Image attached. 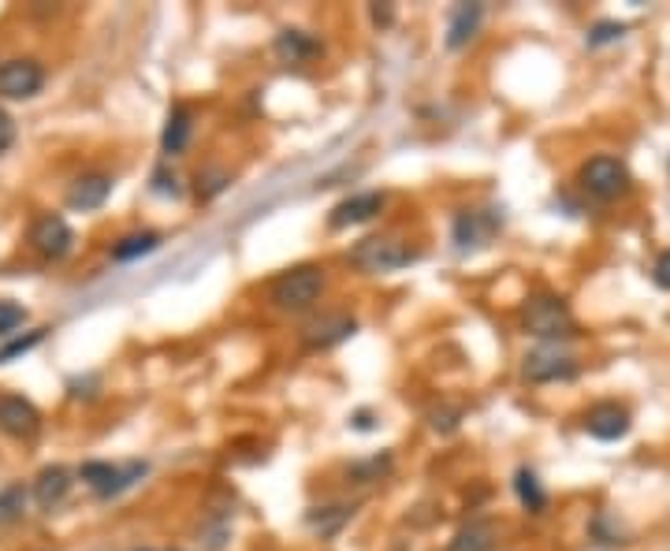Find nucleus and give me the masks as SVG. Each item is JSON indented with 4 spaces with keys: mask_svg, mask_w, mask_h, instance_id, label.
<instances>
[{
    "mask_svg": "<svg viewBox=\"0 0 670 551\" xmlns=\"http://www.w3.org/2000/svg\"><path fill=\"white\" fill-rule=\"evenodd\" d=\"M388 466H391V458L383 455V458H372V462H361V466H354V469H350V477L358 480V485H369V480H377Z\"/></svg>",
    "mask_w": 670,
    "mask_h": 551,
    "instance_id": "obj_26",
    "label": "nucleus"
},
{
    "mask_svg": "<svg viewBox=\"0 0 670 551\" xmlns=\"http://www.w3.org/2000/svg\"><path fill=\"white\" fill-rule=\"evenodd\" d=\"M0 429L8 436L31 440L37 429H42V413L34 410V402L19 399V396H0Z\"/></svg>",
    "mask_w": 670,
    "mask_h": 551,
    "instance_id": "obj_11",
    "label": "nucleus"
},
{
    "mask_svg": "<svg viewBox=\"0 0 670 551\" xmlns=\"http://www.w3.org/2000/svg\"><path fill=\"white\" fill-rule=\"evenodd\" d=\"M496 548V521L488 518H473L469 526H462L451 544L443 551H491Z\"/></svg>",
    "mask_w": 670,
    "mask_h": 551,
    "instance_id": "obj_15",
    "label": "nucleus"
},
{
    "mask_svg": "<svg viewBox=\"0 0 670 551\" xmlns=\"http://www.w3.org/2000/svg\"><path fill=\"white\" fill-rule=\"evenodd\" d=\"M23 321H26V310H23V306H15V302L0 299V336H8V332H15Z\"/></svg>",
    "mask_w": 670,
    "mask_h": 551,
    "instance_id": "obj_24",
    "label": "nucleus"
},
{
    "mask_svg": "<svg viewBox=\"0 0 670 551\" xmlns=\"http://www.w3.org/2000/svg\"><path fill=\"white\" fill-rule=\"evenodd\" d=\"M458 418H462V410H451V413H432V429H440V432H455L458 429Z\"/></svg>",
    "mask_w": 670,
    "mask_h": 551,
    "instance_id": "obj_31",
    "label": "nucleus"
},
{
    "mask_svg": "<svg viewBox=\"0 0 670 551\" xmlns=\"http://www.w3.org/2000/svg\"><path fill=\"white\" fill-rule=\"evenodd\" d=\"M629 410L626 407H618V402H599V407H593L585 413V429H588V436H596V440H623L626 432H629Z\"/></svg>",
    "mask_w": 670,
    "mask_h": 551,
    "instance_id": "obj_12",
    "label": "nucleus"
},
{
    "mask_svg": "<svg viewBox=\"0 0 670 551\" xmlns=\"http://www.w3.org/2000/svg\"><path fill=\"white\" fill-rule=\"evenodd\" d=\"M626 34L623 23H596L593 34H588V45H607V42H618Z\"/></svg>",
    "mask_w": 670,
    "mask_h": 551,
    "instance_id": "obj_28",
    "label": "nucleus"
},
{
    "mask_svg": "<svg viewBox=\"0 0 670 551\" xmlns=\"http://www.w3.org/2000/svg\"><path fill=\"white\" fill-rule=\"evenodd\" d=\"M78 474H83V480L97 491V496H116V491H123L127 485H134V480L145 474V462H131V466H112V462H86Z\"/></svg>",
    "mask_w": 670,
    "mask_h": 551,
    "instance_id": "obj_7",
    "label": "nucleus"
},
{
    "mask_svg": "<svg viewBox=\"0 0 670 551\" xmlns=\"http://www.w3.org/2000/svg\"><path fill=\"white\" fill-rule=\"evenodd\" d=\"M354 332H358V321L347 317V313H332V317H321V321L305 324L302 343H305V347H313V350H328V347H335V343L350 339Z\"/></svg>",
    "mask_w": 670,
    "mask_h": 551,
    "instance_id": "obj_10",
    "label": "nucleus"
},
{
    "mask_svg": "<svg viewBox=\"0 0 670 551\" xmlns=\"http://www.w3.org/2000/svg\"><path fill=\"white\" fill-rule=\"evenodd\" d=\"M228 183H231V175H228V172L213 169V172L198 175V194H202V198H216V194H220Z\"/></svg>",
    "mask_w": 670,
    "mask_h": 551,
    "instance_id": "obj_25",
    "label": "nucleus"
},
{
    "mask_svg": "<svg viewBox=\"0 0 670 551\" xmlns=\"http://www.w3.org/2000/svg\"><path fill=\"white\" fill-rule=\"evenodd\" d=\"M515 488H518V499L526 504L533 515H540V510L548 507V496H544V488H540V480L533 469H518V477H515Z\"/></svg>",
    "mask_w": 670,
    "mask_h": 551,
    "instance_id": "obj_21",
    "label": "nucleus"
},
{
    "mask_svg": "<svg viewBox=\"0 0 670 551\" xmlns=\"http://www.w3.org/2000/svg\"><path fill=\"white\" fill-rule=\"evenodd\" d=\"M350 261H354V269L380 276V272L407 269L413 261V250L402 239H396V235H369V239H361L350 250Z\"/></svg>",
    "mask_w": 670,
    "mask_h": 551,
    "instance_id": "obj_3",
    "label": "nucleus"
},
{
    "mask_svg": "<svg viewBox=\"0 0 670 551\" xmlns=\"http://www.w3.org/2000/svg\"><path fill=\"white\" fill-rule=\"evenodd\" d=\"M324 294V272L317 264H299V269H288L283 276H275L269 299L275 310L283 313H302L310 306H317V299Z\"/></svg>",
    "mask_w": 670,
    "mask_h": 551,
    "instance_id": "obj_1",
    "label": "nucleus"
},
{
    "mask_svg": "<svg viewBox=\"0 0 670 551\" xmlns=\"http://www.w3.org/2000/svg\"><path fill=\"white\" fill-rule=\"evenodd\" d=\"M521 324H526L529 336L537 339H570L577 332V321L574 313L563 299L555 294H533L521 310Z\"/></svg>",
    "mask_w": 670,
    "mask_h": 551,
    "instance_id": "obj_2",
    "label": "nucleus"
},
{
    "mask_svg": "<svg viewBox=\"0 0 670 551\" xmlns=\"http://www.w3.org/2000/svg\"><path fill=\"white\" fill-rule=\"evenodd\" d=\"M153 191L164 194V198H180V180H175L168 169H156L153 172Z\"/></svg>",
    "mask_w": 670,
    "mask_h": 551,
    "instance_id": "obj_29",
    "label": "nucleus"
},
{
    "mask_svg": "<svg viewBox=\"0 0 670 551\" xmlns=\"http://www.w3.org/2000/svg\"><path fill=\"white\" fill-rule=\"evenodd\" d=\"M108 194H112V175L94 172V175L75 180V186L67 191V205H72V209L90 213V209H101V205L108 202Z\"/></svg>",
    "mask_w": 670,
    "mask_h": 551,
    "instance_id": "obj_14",
    "label": "nucleus"
},
{
    "mask_svg": "<svg viewBox=\"0 0 670 551\" xmlns=\"http://www.w3.org/2000/svg\"><path fill=\"white\" fill-rule=\"evenodd\" d=\"M480 15H485V8H480V4H458L455 12H451V23H447V45L451 48L466 45L469 37L477 34Z\"/></svg>",
    "mask_w": 670,
    "mask_h": 551,
    "instance_id": "obj_17",
    "label": "nucleus"
},
{
    "mask_svg": "<svg viewBox=\"0 0 670 551\" xmlns=\"http://www.w3.org/2000/svg\"><path fill=\"white\" fill-rule=\"evenodd\" d=\"M42 336H45V328H37V332H31V336H26V339L8 343V347L0 350V366H4V361H12V358H19V354H26L31 347H37V343H42Z\"/></svg>",
    "mask_w": 670,
    "mask_h": 551,
    "instance_id": "obj_27",
    "label": "nucleus"
},
{
    "mask_svg": "<svg viewBox=\"0 0 670 551\" xmlns=\"http://www.w3.org/2000/svg\"><path fill=\"white\" fill-rule=\"evenodd\" d=\"M31 242H34V250L42 253V258L48 261H61L72 253V246H75V231L67 228V220L64 216H42V220L34 224L31 228Z\"/></svg>",
    "mask_w": 670,
    "mask_h": 551,
    "instance_id": "obj_8",
    "label": "nucleus"
},
{
    "mask_svg": "<svg viewBox=\"0 0 670 551\" xmlns=\"http://www.w3.org/2000/svg\"><path fill=\"white\" fill-rule=\"evenodd\" d=\"M12 138H15V123H12V116H8L4 108H0V153H4L8 145H12Z\"/></svg>",
    "mask_w": 670,
    "mask_h": 551,
    "instance_id": "obj_32",
    "label": "nucleus"
},
{
    "mask_svg": "<svg viewBox=\"0 0 670 551\" xmlns=\"http://www.w3.org/2000/svg\"><path fill=\"white\" fill-rule=\"evenodd\" d=\"M581 186L599 202H615L629 191V172L615 156H593V161L581 169Z\"/></svg>",
    "mask_w": 670,
    "mask_h": 551,
    "instance_id": "obj_4",
    "label": "nucleus"
},
{
    "mask_svg": "<svg viewBox=\"0 0 670 551\" xmlns=\"http://www.w3.org/2000/svg\"><path fill=\"white\" fill-rule=\"evenodd\" d=\"M23 504H26V491L19 485L0 491V521H12V518L23 515Z\"/></svg>",
    "mask_w": 670,
    "mask_h": 551,
    "instance_id": "obj_23",
    "label": "nucleus"
},
{
    "mask_svg": "<svg viewBox=\"0 0 670 551\" xmlns=\"http://www.w3.org/2000/svg\"><path fill=\"white\" fill-rule=\"evenodd\" d=\"M383 209V194L366 191V194H350L332 209V228H350V224H366Z\"/></svg>",
    "mask_w": 670,
    "mask_h": 551,
    "instance_id": "obj_13",
    "label": "nucleus"
},
{
    "mask_svg": "<svg viewBox=\"0 0 670 551\" xmlns=\"http://www.w3.org/2000/svg\"><path fill=\"white\" fill-rule=\"evenodd\" d=\"M652 280H656V288H663V291H670V250H663L656 258V264H652Z\"/></svg>",
    "mask_w": 670,
    "mask_h": 551,
    "instance_id": "obj_30",
    "label": "nucleus"
},
{
    "mask_svg": "<svg viewBox=\"0 0 670 551\" xmlns=\"http://www.w3.org/2000/svg\"><path fill=\"white\" fill-rule=\"evenodd\" d=\"M372 23H377V26H388L391 23V8H372Z\"/></svg>",
    "mask_w": 670,
    "mask_h": 551,
    "instance_id": "obj_33",
    "label": "nucleus"
},
{
    "mask_svg": "<svg viewBox=\"0 0 670 551\" xmlns=\"http://www.w3.org/2000/svg\"><path fill=\"white\" fill-rule=\"evenodd\" d=\"M521 377L529 383H555V380H574L577 377V358L563 354L559 347H540L529 350L521 361Z\"/></svg>",
    "mask_w": 670,
    "mask_h": 551,
    "instance_id": "obj_5",
    "label": "nucleus"
},
{
    "mask_svg": "<svg viewBox=\"0 0 670 551\" xmlns=\"http://www.w3.org/2000/svg\"><path fill=\"white\" fill-rule=\"evenodd\" d=\"M499 231V216L491 209H473V213H458L455 220V242L458 250H480L496 239Z\"/></svg>",
    "mask_w": 670,
    "mask_h": 551,
    "instance_id": "obj_9",
    "label": "nucleus"
},
{
    "mask_svg": "<svg viewBox=\"0 0 670 551\" xmlns=\"http://www.w3.org/2000/svg\"><path fill=\"white\" fill-rule=\"evenodd\" d=\"M350 515H354V507H324L321 515L313 510V515H310V526L317 529L321 537H335V533H339V529L350 521Z\"/></svg>",
    "mask_w": 670,
    "mask_h": 551,
    "instance_id": "obj_22",
    "label": "nucleus"
},
{
    "mask_svg": "<svg viewBox=\"0 0 670 551\" xmlns=\"http://www.w3.org/2000/svg\"><path fill=\"white\" fill-rule=\"evenodd\" d=\"M191 131H194V123H191V108H172L168 112V123H164V134H161V145H164V153H183L186 150V142H191Z\"/></svg>",
    "mask_w": 670,
    "mask_h": 551,
    "instance_id": "obj_18",
    "label": "nucleus"
},
{
    "mask_svg": "<svg viewBox=\"0 0 670 551\" xmlns=\"http://www.w3.org/2000/svg\"><path fill=\"white\" fill-rule=\"evenodd\" d=\"M156 246H161V235H156V231H134V235H127V239H120L112 246V258L116 261H134V258H142V253H153Z\"/></svg>",
    "mask_w": 670,
    "mask_h": 551,
    "instance_id": "obj_20",
    "label": "nucleus"
},
{
    "mask_svg": "<svg viewBox=\"0 0 670 551\" xmlns=\"http://www.w3.org/2000/svg\"><path fill=\"white\" fill-rule=\"evenodd\" d=\"M45 86V67L37 61H4L0 64V97L26 101Z\"/></svg>",
    "mask_w": 670,
    "mask_h": 551,
    "instance_id": "obj_6",
    "label": "nucleus"
},
{
    "mask_svg": "<svg viewBox=\"0 0 670 551\" xmlns=\"http://www.w3.org/2000/svg\"><path fill=\"white\" fill-rule=\"evenodd\" d=\"M67 488H72V474H67L64 466H48L34 480V496H37V504H42L45 510H53L56 504H64Z\"/></svg>",
    "mask_w": 670,
    "mask_h": 551,
    "instance_id": "obj_16",
    "label": "nucleus"
},
{
    "mask_svg": "<svg viewBox=\"0 0 670 551\" xmlns=\"http://www.w3.org/2000/svg\"><path fill=\"white\" fill-rule=\"evenodd\" d=\"M275 53H280L288 64H302V61H310V56H317L321 45L302 31H283L280 37H275Z\"/></svg>",
    "mask_w": 670,
    "mask_h": 551,
    "instance_id": "obj_19",
    "label": "nucleus"
}]
</instances>
